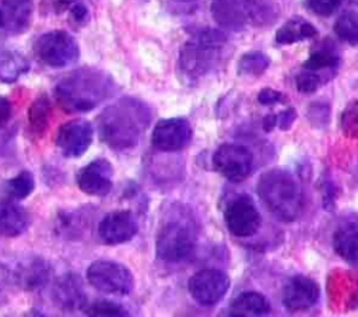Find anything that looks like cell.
I'll list each match as a JSON object with an SVG mask.
<instances>
[{
	"label": "cell",
	"mask_w": 358,
	"mask_h": 317,
	"mask_svg": "<svg viewBox=\"0 0 358 317\" xmlns=\"http://www.w3.org/2000/svg\"><path fill=\"white\" fill-rule=\"evenodd\" d=\"M36 57L53 68L74 64L80 57V46L76 38L63 29H53L42 34L34 43Z\"/></svg>",
	"instance_id": "5"
},
{
	"label": "cell",
	"mask_w": 358,
	"mask_h": 317,
	"mask_svg": "<svg viewBox=\"0 0 358 317\" xmlns=\"http://www.w3.org/2000/svg\"><path fill=\"white\" fill-rule=\"evenodd\" d=\"M15 288H18L15 272L7 265L0 264V304L8 302Z\"/></svg>",
	"instance_id": "32"
},
{
	"label": "cell",
	"mask_w": 358,
	"mask_h": 317,
	"mask_svg": "<svg viewBox=\"0 0 358 317\" xmlns=\"http://www.w3.org/2000/svg\"><path fill=\"white\" fill-rule=\"evenodd\" d=\"M319 299L317 283L302 275L291 278L282 289V303L289 311H299L312 307Z\"/></svg>",
	"instance_id": "16"
},
{
	"label": "cell",
	"mask_w": 358,
	"mask_h": 317,
	"mask_svg": "<svg viewBox=\"0 0 358 317\" xmlns=\"http://www.w3.org/2000/svg\"><path fill=\"white\" fill-rule=\"evenodd\" d=\"M87 279L96 290L126 296L134 288V277L131 271L122 263L112 260H96L87 270Z\"/></svg>",
	"instance_id": "6"
},
{
	"label": "cell",
	"mask_w": 358,
	"mask_h": 317,
	"mask_svg": "<svg viewBox=\"0 0 358 317\" xmlns=\"http://www.w3.org/2000/svg\"><path fill=\"white\" fill-rule=\"evenodd\" d=\"M15 278L18 288L24 290H39L45 288L52 275V267L41 257H32L21 263L15 270Z\"/></svg>",
	"instance_id": "18"
},
{
	"label": "cell",
	"mask_w": 358,
	"mask_h": 317,
	"mask_svg": "<svg viewBox=\"0 0 358 317\" xmlns=\"http://www.w3.org/2000/svg\"><path fill=\"white\" fill-rule=\"evenodd\" d=\"M11 113H13L11 102L6 96H0V128L8 123Z\"/></svg>",
	"instance_id": "37"
},
{
	"label": "cell",
	"mask_w": 358,
	"mask_h": 317,
	"mask_svg": "<svg viewBox=\"0 0 358 317\" xmlns=\"http://www.w3.org/2000/svg\"><path fill=\"white\" fill-rule=\"evenodd\" d=\"M338 64V57L336 53L322 49V50H316L313 52L308 60L303 63V67L306 70L310 71H317V70H323V68H331L336 67Z\"/></svg>",
	"instance_id": "31"
},
{
	"label": "cell",
	"mask_w": 358,
	"mask_h": 317,
	"mask_svg": "<svg viewBox=\"0 0 358 317\" xmlns=\"http://www.w3.org/2000/svg\"><path fill=\"white\" fill-rule=\"evenodd\" d=\"M320 82H322L320 77L310 70H306L305 73H302L296 77V88H298V91L305 92V94H310V92L316 91L319 88Z\"/></svg>",
	"instance_id": "33"
},
{
	"label": "cell",
	"mask_w": 358,
	"mask_h": 317,
	"mask_svg": "<svg viewBox=\"0 0 358 317\" xmlns=\"http://www.w3.org/2000/svg\"><path fill=\"white\" fill-rule=\"evenodd\" d=\"M211 15L225 29L239 31L246 22V14L239 0H213Z\"/></svg>",
	"instance_id": "20"
},
{
	"label": "cell",
	"mask_w": 358,
	"mask_h": 317,
	"mask_svg": "<svg viewBox=\"0 0 358 317\" xmlns=\"http://www.w3.org/2000/svg\"><path fill=\"white\" fill-rule=\"evenodd\" d=\"M116 82L103 70L81 67L63 77L55 87L59 106L67 113L90 112L113 96Z\"/></svg>",
	"instance_id": "1"
},
{
	"label": "cell",
	"mask_w": 358,
	"mask_h": 317,
	"mask_svg": "<svg viewBox=\"0 0 358 317\" xmlns=\"http://www.w3.org/2000/svg\"><path fill=\"white\" fill-rule=\"evenodd\" d=\"M270 60L268 57L262 53V52H249L245 53L239 63H238V70L241 74H248V75H260L268 68Z\"/></svg>",
	"instance_id": "29"
},
{
	"label": "cell",
	"mask_w": 358,
	"mask_h": 317,
	"mask_svg": "<svg viewBox=\"0 0 358 317\" xmlns=\"http://www.w3.org/2000/svg\"><path fill=\"white\" fill-rule=\"evenodd\" d=\"M182 1H190V0H182Z\"/></svg>",
	"instance_id": "41"
},
{
	"label": "cell",
	"mask_w": 358,
	"mask_h": 317,
	"mask_svg": "<svg viewBox=\"0 0 358 317\" xmlns=\"http://www.w3.org/2000/svg\"><path fill=\"white\" fill-rule=\"evenodd\" d=\"M113 169L108 159L98 158L91 161L77 175L80 190L88 196L103 197L109 194L113 186Z\"/></svg>",
	"instance_id": "14"
},
{
	"label": "cell",
	"mask_w": 358,
	"mask_h": 317,
	"mask_svg": "<svg viewBox=\"0 0 358 317\" xmlns=\"http://www.w3.org/2000/svg\"><path fill=\"white\" fill-rule=\"evenodd\" d=\"M28 71L29 61L22 53L13 49L0 47V81L14 82Z\"/></svg>",
	"instance_id": "23"
},
{
	"label": "cell",
	"mask_w": 358,
	"mask_h": 317,
	"mask_svg": "<svg viewBox=\"0 0 358 317\" xmlns=\"http://www.w3.org/2000/svg\"><path fill=\"white\" fill-rule=\"evenodd\" d=\"M53 302L64 311L84 310L87 306V295L78 274L67 272L62 275L52 289Z\"/></svg>",
	"instance_id": "15"
},
{
	"label": "cell",
	"mask_w": 358,
	"mask_h": 317,
	"mask_svg": "<svg viewBox=\"0 0 358 317\" xmlns=\"http://www.w3.org/2000/svg\"><path fill=\"white\" fill-rule=\"evenodd\" d=\"M228 230L239 237L255 235L260 228V214L249 197H238L228 204L224 212Z\"/></svg>",
	"instance_id": "11"
},
{
	"label": "cell",
	"mask_w": 358,
	"mask_h": 317,
	"mask_svg": "<svg viewBox=\"0 0 358 317\" xmlns=\"http://www.w3.org/2000/svg\"><path fill=\"white\" fill-rule=\"evenodd\" d=\"M246 14L255 25H270L278 15V8L271 0H242Z\"/></svg>",
	"instance_id": "26"
},
{
	"label": "cell",
	"mask_w": 358,
	"mask_h": 317,
	"mask_svg": "<svg viewBox=\"0 0 358 317\" xmlns=\"http://www.w3.org/2000/svg\"><path fill=\"white\" fill-rule=\"evenodd\" d=\"M69 8H70V15L73 21L78 24H84L88 20V8L83 3L74 1L69 6Z\"/></svg>",
	"instance_id": "36"
},
{
	"label": "cell",
	"mask_w": 358,
	"mask_h": 317,
	"mask_svg": "<svg viewBox=\"0 0 358 317\" xmlns=\"http://www.w3.org/2000/svg\"><path fill=\"white\" fill-rule=\"evenodd\" d=\"M148 121V110L136 99H120L103 109L96 120L101 140L113 149L126 151L137 145Z\"/></svg>",
	"instance_id": "2"
},
{
	"label": "cell",
	"mask_w": 358,
	"mask_h": 317,
	"mask_svg": "<svg viewBox=\"0 0 358 317\" xmlns=\"http://www.w3.org/2000/svg\"><path fill=\"white\" fill-rule=\"evenodd\" d=\"M35 189L34 175L29 170H22L13 179H10L6 184L7 194L13 200H22L28 197Z\"/></svg>",
	"instance_id": "28"
},
{
	"label": "cell",
	"mask_w": 358,
	"mask_h": 317,
	"mask_svg": "<svg viewBox=\"0 0 358 317\" xmlns=\"http://www.w3.org/2000/svg\"><path fill=\"white\" fill-rule=\"evenodd\" d=\"M317 34L316 28L305 20L295 18L287 21L275 34V40L282 45L299 42L302 39L313 38Z\"/></svg>",
	"instance_id": "24"
},
{
	"label": "cell",
	"mask_w": 358,
	"mask_h": 317,
	"mask_svg": "<svg viewBox=\"0 0 358 317\" xmlns=\"http://www.w3.org/2000/svg\"><path fill=\"white\" fill-rule=\"evenodd\" d=\"M29 225L27 209L13 200L0 202V235L4 237H15L21 235Z\"/></svg>",
	"instance_id": "19"
},
{
	"label": "cell",
	"mask_w": 358,
	"mask_h": 317,
	"mask_svg": "<svg viewBox=\"0 0 358 317\" xmlns=\"http://www.w3.org/2000/svg\"><path fill=\"white\" fill-rule=\"evenodd\" d=\"M270 311V304L266 297L257 292L241 293L232 300L229 306V314L235 317L262 316Z\"/></svg>",
	"instance_id": "22"
},
{
	"label": "cell",
	"mask_w": 358,
	"mask_h": 317,
	"mask_svg": "<svg viewBox=\"0 0 358 317\" xmlns=\"http://www.w3.org/2000/svg\"><path fill=\"white\" fill-rule=\"evenodd\" d=\"M192 297L203 304L213 306L218 303L229 288V278L220 270L206 268L193 274L187 283Z\"/></svg>",
	"instance_id": "9"
},
{
	"label": "cell",
	"mask_w": 358,
	"mask_h": 317,
	"mask_svg": "<svg viewBox=\"0 0 358 317\" xmlns=\"http://www.w3.org/2000/svg\"><path fill=\"white\" fill-rule=\"evenodd\" d=\"M257 194L266 208L282 222H292L302 212V190L285 170L264 172L257 182Z\"/></svg>",
	"instance_id": "3"
},
{
	"label": "cell",
	"mask_w": 358,
	"mask_h": 317,
	"mask_svg": "<svg viewBox=\"0 0 358 317\" xmlns=\"http://www.w3.org/2000/svg\"><path fill=\"white\" fill-rule=\"evenodd\" d=\"M257 101L262 105H274V103L282 101V95H281V92L274 91L271 88H263L257 95Z\"/></svg>",
	"instance_id": "35"
},
{
	"label": "cell",
	"mask_w": 358,
	"mask_h": 317,
	"mask_svg": "<svg viewBox=\"0 0 358 317\" xmlns=\"http://www.w3.org/2000/svg\"><path fill=\"white\" fill-rule=\"evenodd\" d=\"M274 126H277V116L270 113L263 120V128H264V131H271L274 128Z\"/></svg>",
	"instance_id": "39"
},
{
	"label": "cell",
	"mask_w": 358,
	"mask_h": 317,
	"mask_svg": "<svg viewBox=\"0 0 358 317\" xmlns=\"http://www.w3.org/2000/svg\"><path fill=\"white\" fill-rule=\"evenodd\" d=\"M94 127L88 120L74 119L63 123L56 134V145L67 158L81 156L91 145Z\"/></svg>",
	"instance_id": "10"
},
{
	"label": "cell",
	"mask_w": 358,
	"mask_h": 317,
	"mask_svg": "<svg viewBox=\"0 0 358 317\" xmlns=\"http://www.w3.org/2000/svg\"><path fill=\"white\" fill-rule=\"evenodd\" d=\"M0 27H1V17H0Z\"/></svg>",
	"instance_id": "40"
},
{
	"label": "cell",
	"mask_w": 358,
	"mask_h": 317,
	"mask_svg": "<svg viewBox=\"0 0 358 317\" xmlns=\"http://www.w3.org/2000/svg\"><path fill=\"white\" fill-rule=\"evenodd\" d=\"M295 116H296V113H295V110H294L292 108H289V109L281 112V113L277 116V126H278L281 130H288V128L291 127V124H292Z\"/></svg>",
	"instance_id": "38"
},
{
	"label": "cell",
	"mask_w": 358,
	"mask_h": 317,
	"mask_svg": "<svg viewBox=\"0 0 358 317\" xmlns=\"http://www.w3.org/2000/svg\"><path fill=\"white\" fill-rule=\"evenodd\" d=\"M137 230V218L127 209H119L106 214L98 225V235L106 244H120L129 242L136 236Z\"/></svg>",
	"instance_id": "13"
},
{
	"label": "cell",
	"mask_w": 358,
	"mask_h": 317,
	"mask_svg": "<svg viewBox=\"0 0 358 317\" xmlns=\"http://www.w3.org/2000/svg\"><path fill=\"white\" fill-rule=\"evenodd\" d=\"M88 316L96 317H117V316H127V310L117 302H112L108 299H98L83 310Z\"/></svg>",
	"instance_id": "30"
},
{
	"label": "cell",
	"mask_w": 358,
	"mask_h": 317,
	"mask_svg": "<svg viewBox=\"0 0 358 317\" xmlns=\"http://www.w3.org/2000/svg\"><path fill=\"white\" fill-rule=\"evenodd\" d=\"M336 35L351 45H358V14L347 11L341 14L334 24Z\"/></svg>",
	"instance_id": "27"
},
{
	"label": "cell",
	"mask_w": 358,
	"mask_h": 317,
	"mask_svg": "<svg viewBox=\"0 0 358 317\" xmlns=\"http://www.w3.org/2000/svg\"><path fill=\"white\" fill-rule=\"evenodd\" d=\"M227 38L217 29H203L183 43L179 53V67L190 80L206 75L218 61Z\"/></svg>",
	"instance_id": "4"
},
{
	"label": "cell",
	"mask_w": 358,
	"mask_h": 317,
	"mask_svg": "<svg viewBox=\"0 0 358 317\" xmlns=\"http://www.w3.org/2000/svg\"><path fill=\"white\" fill-rule=\"evenodd\" d=\"M215 170L228 179L238 183L246 179L252 170L253 155L249 148L239 144H222L213 155Z\"/></svg>",
	"instance_id": "8"
},
{
	"label": "cell",
	"mask_w": 358,
	"mask_h": 317,
	"mask_svg": "<svg viewBox=\"0 0 358 317\" xmlns=\"http://www.w3.org/2000/svg\"><path fill=\"white\" fill-rule=\"evenodd\" d=\"M50 102L46 94H41L28 109V124L32 134L42 137L49 126Z\"/></svg>",
	"instance_id": "25"
},
{
	"label": "cell",
	"mask_w": 358,
	"mask_h": 317,
	"mask_svg": "<svg viewBox=\"0 0 358 317\" xmlns=\"http://www.w3.org/2000/svg\"><path fill=\"white\" fill-rule=\"evenodd\" d=\"M32 13V0H3L0 7L1 27L13 35L22 34L31 25Z\"/></svg>",
	"instance_id": "17"
},
{
	"label": "cell",
	"mask_w": 358,
	"mask_h": 317,
	"mask_svg": "<svg viewBox=\"0 0 358 317\" xmlns=\"http://www.w3.org/2000/svg\"><path fill=\"white\" fill-rule=\"evenodd\" d=\"M334 251L348 263H358V222L343 223L333 236Z\"/></svg>",
	"instance_id": "21"
},
{
	"label": "cell",
	"mask_w": 358,
	"mask_h": 317,
	"mask_svg": "<svg viewBox=\"0 0 358 317\" xmlns=\"http://www.w3.org/2000/svg\"><path fill=\"white\" fill-rule=\"evenodd\" d=\"M192 140V126L186 119L171 117L159 120L152 128L151 142L164 152H175L185 148Z\"/></svg>",
	"instance_id": "12"
},
{
	"label": "cell",
	"mask_w": 358,
	"mask_h": 317,
	"mask_svg": "<svg viewBox=\"0 0 358 317\" xmlns=\"http://www.w3.org/2000/svg\"><path fill=\"white\" fill-rule=\"evenodd\" d=\"M343 0H308L309 8L317 15H331L341 4Z\"/></svg>",
	"instance_id": "34"
},
{
	"label": "cell",
	"mask_w": 358,
	"mask_h": 317,
	"mask_svg": "<svg viewBox=\"0 0 358 317\" xmlns=\"http://www.w3.org/2000/svg\"><path fill=\"white\" fill-rule=\"evenodd\" d=\"M194 247V232L189 223L182 219L165 222L157 233L155 251L157 256L169 263L186 258Z\"/></svg>",
	"instance_id": "7"
}]
</instances>
